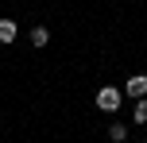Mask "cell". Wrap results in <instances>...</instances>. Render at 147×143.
<instances>
[{"label":"cell","mask_w":147,"mask_h":143,"mask_svg":"<svg viewBox=\"0 0 147 143\" xmlns=\"http://www.w3.org/2000/svg\"><path fill=\"white\" fill-rule=\"evenodd\" d=\"M120 101H124V93H120L116 85H105V89L97 93V108H101V112H116Z\"/></svg>","instance_id":"cell-1"},{"label":"cell","mask_w":147,"mask_h":143,"mask_svg":"<svg viewBox=\"0 0 147 143\" xmlns=\"http://www.w3.org/2000/svg\"><path fill=\"white\" fill-rule=\"evenodd\" d=\"M128 93H132L136 101L147 97V77H143V74H140V77H132V81H128Z\"/></svg>","instance_id":"cell-2"},{"label":"cell","mask_w":147,"mask_h":143,"mask_svg":"<svg viewBox=\"0 0 147 143\" xmlns=\"http://www.w3.org/2000/svg\"><path fill=\"white\" fill-rule=\"evenodd\" d=\"M47 39H51L47 27H35V31H31V43H35V46H47Z\"/></svg>","instance_id":"cell-5"},{"label":"cell","mask_w":147,"mask_h":143,"mask_svg":"<svg viewBox=\"0 0 147 143\" xmlns=\"http://www.w3.org/2000/svg\"><path fill=\"white\" fill-rule=\"evenodd\" d=\"M136 120H140V124H147V97H140V101H136Z\"/></svg>","instance_id":"cell-6"},{"label":"cell","mask_w":147,"mask_h":143,"mask_svg":"<svg viewBox=\"0 0 147 143\" xmlns=\"http://www.w3.org/2000/svg\"><path fill=\"white\" fill-rule=\"evenodd\" d=\"M16 39V23L12 19H0V43H12Z\"/></svg>","instance_id":"cell-3"},{"label":"cell","mask_w":147,"mask_h":143,"mask_svg":"<svg viewBox=\"0 0 147 143\" xmlns=\"http://www.w3.org/2000/svg\"><path fill=\"white\" fill-rule=\"evenodd\" d=\"M109 139L112 143H124L128 139V128H124V124H112V128H109Z\"/></svg>","instance_id":"cell-4"}]
</instances>
